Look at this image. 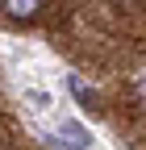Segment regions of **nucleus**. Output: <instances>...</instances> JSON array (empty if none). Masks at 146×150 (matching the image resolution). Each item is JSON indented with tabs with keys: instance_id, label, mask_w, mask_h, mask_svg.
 <instances>
[{
	"instance_id": "f257e3e1",
	"label": "nucleus",
	"mask_w": 146,
	"mask_h": 150,
	"mask_svg": "<svg viewBox=\"0 0 146 150\" xmlns=\"http://www.w3.org/2000/svg\"><path fill=\"white\" fill-rule=\"evenodd\" d=\"M59 138H63V146H71V150H84V146H92V129L67 117V121H59Z\"/></svg>"
},
{
	"instance_id": "f03ea898",
	"label": "nucleus",
	"mask_w": 146,
	"mask_h": 150,
	"mask_svg": "<svg viewBox=\"0 0 146 150\" xmlns=\"http://www.w3.org/2000/svg\"><path fill=\"white\" fill-rule=\"evenodd\" d=\"M0 13L13 17V21H33V17L42 13V4H38V0H4V4H0Z\"/></svg>"
},
{
	"instance_id": "7ed1b4c3",
	"label": "nucleus",
	"mask_w": 146,
	"mask_h": 150,
	"mask_svg": "<svg viewBox=\"0 0 146 150\" xmlns=\"http://www.w3.org/2000/svg\"><path fill=\"white\" fill-rule=\"evenodd\" d=\"M67 83H71V92H75V100H79V104H88V108H100V96H96V88H88L84 79H75V75H71Z\"/></svg>"
},
{
	"instance_id": "20e7f679",
	"label": "nucleus",
	"mask_w": 146,
	"mask_h": 150,
	"mask_svg": "<svg viewBox=\"0 0 146 150\" xmlns=\"http://www.w3.org/2000/svg\"><path fill=\"white\" fill-rule=\"evenodd\" d=\"M134 96H138V104L146 108V79H138V83H134Z\"/></svg>"
}]
</instances>
